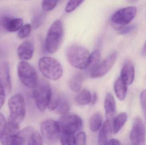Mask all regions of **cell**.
Instances as JSON below:
<instances>
[{"label":"cell","instance_id":"cell-1","mask_svg":"<svg viewBox=\"0 0 146 145\" xmlns=\"http://www.w3.org/2000/svg\"><path fill=\"white\" fill-rule=\"evenodd\" d=\"M64 36V28L62 22L56 20L49 29L45 40V47L50 53L55 52L60 47Z\"/></svg>","mask_w":146,"mask_h":145},{"label":"cell","instance_id":"cell-2","mask_svg":"<svg viewBox=\"0 0 146 145\" xmlns=\"http://www.w3.org/2000/svg\"><path fill=\"white\" fill-rule=\"evenodd\" d=\"M67 58L71 65L79 70L86 69L90 54L88 50L78 45H73L67 50Z\"/></svg>","mask_w":146,"mask_h":145},{"label":"cell","instance_id":"cell-3","mask_svg":"<svg viewBox=\"0 0 146 145\" xmlns=\"http://www.w3.org/2000/svg\"><path fill=\"white\" fill-rule=\"evenodd\" d=\"M39 70L47 79L57 81L63 74V68L59 61L50 57L41 58L38 62Z\"/></svg>","mask_w":146,"mask_h":145},{"label":"cell","instance_id":"cell-4","mask_svg":"<svg viewBox=\"0 0 146 145\" xmlns=\"http://www.w3.org/2000/svg\"><path fill=\"white\" fill-rule=\"evenodd\" d=\"M51 93L52 89L49 83L44 80L38 82L36 87L33 89V98L39 110L44 111L48 107Z\"/></svg>","mask_w":146,"mask_h":145},{"label":"cell","instance_id":"cell-5","mask_svg":"<svg viewBox=\"0 0 146 145\" xmlns=\"http://www.w3.org/2000/svg\"><path fill=\"white\" fill-rule=\"evenodd\" d=\"M10 111L9 121L19 124L24 120L26 114V104L25 99L21 94H17L11 97L8 100Z\"/></svg>","mask_w":146,"mask_h":145},{"label":"cell","instance_id":"cell-6","mask_svg":"<svg viewBox=\"0 0 146 145\" xmlns=\"http://www.w3.org/2000/svg\"><path fill=\"white\" fill-rule=\"evenodd\" d=\"M18 76L21 82L27 87L34 89L38 81L36 72L30 64L26 61L20 62L17 67Z\"/></svg>","mask_w":146,"mask_h":145},{"label":"cell","instance_id":"cell-7","mask_svg":"<svg viewBox=\"0 0 146 145\" xmlns=\"http://www.w3.org/2000/svg\"><path fill=\"white\" fill-rule=\"evenodd\" d=\"M40 129L43 140L47 144H55L60 140L61 133L60 127L58 122L54 120H44L41 123Z\"/></svg>","mask_w":146,"mask_h":145},{"label":"cell","instance_id":"cell-8","mask_svg":"<svg viewBox=\"0 0 146 145\" xmlns=\"http://www.w3.org/2000/svg\"><path fill=\"white\" fill-rule=\"evenodd\" d=\"M61 133H68L75 134L82 127L83 122L80 117L74 114H66L61 117L57 122Z\"/></svg>","mask_w":146,"mask_h":145},{"label":"cell","instance_id":"cell-9","mask_svg":"<svg viewBox=\"0 0 146 145\" xmlns=\"http://www.w3.org/2000/svg\"><path fill=\"white\" fill-rule=\"evenodd\" d=\"M137 9L135 7H129L116 12L111 17L115 24L124 26L129 24L136 16Z\"/></svg>","mask_w":146,"mask_h":145},{"label":"cell","instance_id":"cell-10","mask_svg":"<svg viewBox=\"0 0 146 145\" xmlns=\"http://www.w3.org/2000/svg\"><path fill=\"white\" fill-rule=\"evenodd\" d=\"M117 54L116 52L112 53L103 62L100 63L93 71L90 73V77L96 78L103 77L109 72L115 64Z\"/></svg>","mask_w":146,"mask_h":145},{"label":"cell","instance_id":"cell-11","mask_svg":"<svg viewBox=\"0 0 146 145\" xmlns=\"http://www.w3.org/2000/svg\"><path fill=\"white\" fill-rule=\"evenodd\" d=\"M130 139L133 144H145L146 141V130L145 125L141 118L135 119L130 134Z\"/></svg>","mask_w":146,"mask_h":145},{"label":"cell","instance_id":"cell-12","mask_svg":"<svg viewBox=\"0 0 146 145\" xmlns=\"http://www.w3.org/2000/svg\"><path fill=\"white\" fill-rule=\"evenodd\" d=\"M19 124L8 121L0 140L3 145H13L15 139L19 132Z\"/></svg>","mask_w":146,"mask_h":145},{"label":"cell","instance_id":"cell-13","mask_svg":"<svg viewBox=\"0 0 146 145\" xmlns=\"http://www.w3.org/2000/svg\"><path fill=\"white\" fill-rule=\"evenodd\" d=\"M0 84L6 94H9L12 89V84L9 65L7 62L0 64Z\"/></svg>","mask_w":146,"mask_h":145},{"label":"cell","instance_id":"cell-14","mask_svg":"<svg viewBox=\"0 0 146 145\" xmlns=\"http://www.w3.org/2000/svg\"><path fill=\"white\" fill-rule=\"evenodd\" d=\"M1 24L3 28L10 32H15L19 30L23 26V21L20 18H13L8 16L3 17Z\"/></svg>","mask_w":146,"mask_h":145},{"label":"cell","instance_id":"cell-15","mask_svg":"<svg viewBox=\"0 0 146 145\" xmlns=\"http://www.w3.org/2000/svg\"><path fill=\"white\" fill-rule=\"evenodd\" d=\"M34 47L33 43L30 41L24 42L20 44L17 49V54L22 60H29L33 56Z\"/></svg>","mask_w":146,"mask_h":145},{"label":"cell","instance_id":"cell-16","mask_svg":"<svg viewBox=\"0 0 146 145\" xmlns=\"http://www.w3.org/2000/svg\"><path fill=\"white\" fill-rule=\"evenodd\" d=\"M134 66L132 62L128 61L123 65L121 73V77L127 85L133 83L135 78Z\"/></svg>","mask_w":146,"mask_h":145},{"label":"cell","instance_id":"cell-17","mask_svg":"<svg viewBox=\"0 0 146 145\" xmlns=\"http://www.w3.org/2000/svg\"><path fill=\"white\" fill-rule=\"evenodd\" d=\"M35 131L34 129L31 127L25 128L19 132L14 140L13 145H28L29 140Z\"/></svg>","mask_w":146,"mask_h":145},{"label":"cell","instance_id":"cell-18","mask_svg":"<svg viewBox=\"0 0 146 145\" xmlns=\"http://www.w3.org/2000/svg\"><path fill=\"white\" fill-rule=\"evenodd\" d=\"M104 108L106 117L108 120L110 121L114 117L116 111L115 101L113 95L111 93L107 94L106 96Z\"/></svg>","mask_w":146,"mask_h":145},{"label":"cell","instance_id":"cell-19","mask_svg":"<svg viewBox=\"0 0 146 145\" xmlns=\"http://www.w3.org/2000/svg\"><path fill=\"white\" fill-rule=\"evenodd\" d=\"M112 132V126L110 121L107 120L103 124L100 131L98 137V144L99 145H107L109 138Z\"/></svg>","mask_w":146,"mask_h":145},{"label":"cell","instance_id":"cell-20","mask_svg":"<svg viewBox=\"0 0 146 145\" xmlns=\"http://www.w3.org/2000/svg\"><path fill=\"white\" fill-rule=\"evenodd\" d=\"M127 86L121 77L116 81L114 89L116 95L119 100H123L125 99L127 95Z\"/></svg>","mask_w":146,"mask_h":145},{"label":"cell","instance_id":"cell-21","mask_svg":"<svg viewBox=\"0 0 146 145\" xmlns=\"http://www.w3.org/2000/svg\"><path fill=\"white\" fill-rule=\"evenodd\" d=\"M92 94L86 89L81 90L75 97V102L78 105L84 106L90 104L91 102Z\"/></svg>","mask_w":146,"mask_h":145},{"label":"cell","instance_id":"cell-22","mask_svg":"<svg viewBox=\"0 0 146 145\" xmlns=\"http://www.w3.org/2000/svg\"><path fill=\"white\" fill-rule=\"evenodd\" d=\"M83 75L77 72L74 74L69 81V87L71 90L74 92H78L81 88L83 81Z\"/></svg>","mask_w":146,"mask_h":145},{"label":"cell","instance_id":"cell-23","mask_svg":"<svg viewBox=\"0 0 146 145\" xmlns=\"http://www.w3.org/2000/svg\"><path fill=\"white\" fill-rule=\"evenodd\" d=\"M128 116L127 113L122 112L120 113L116 117L112 126V132L117 134L121 130L127 120Z\"/></svg>","mask_w":146,"mask_h":145},{"label":"cell","instance_id":"cell-24","mask_svg":"<svg viewBox=\"0 0 146 145\" xmlns=\"http://www.w3.org/2000/svg\"><path fill=\"white\" fill-rule=\"evenodd\" d=\"M100 52L99 50H95L90 54L89 63L86 68L89 74L93 71L100 63Z\"/></svg>","mask_w":146,"mask_h":145},{"label":"cell","instance_id":"cell-25","mask_svg":"<svg viewBox=\"0 0 146 145\" xmlns=\"http://www.w3.org/2000/svg\"><path fill=\"white\" fill-rule=\"evenodd\" d=\"M103 118L101 114L97 112L93 115L91 117L89 122L90 128L93 132L98 131L102 126Z\"/></svg>","mask_w":146,"mask_h":145},{"label":"cell","instance_id":"cell-26","mask_svg":"<svg viewBox=\"0 0 146 145\" xmlns=\"http://www.w3.org/2000/svg\"><path fill=\"white\" fill-rule=\"evenodd\" d=\"M60 96L57 91L52 90L51 97L48 108L50 111L54 110L58 107L61 100Z\"/></svg>","mask_w":146,"mask_h":145},{"label":"cell","instance_id":"cell-27","mask_svg":"<svg viewBox=\"0 0 146 145\" xmlns=\"http://www.w3.org/2000/svg\"><path fill=\"white\" fill-rule=\"evenodd\" d=\"M60 141L62 145H76L74 134L68 133H61Z\"/></svg>","mask_w":146,"mask_h":145},{"label":"cell","instance_id":"cell-28","mask_svg":"<svg viewBox=\"0 0 146 145\" xmlns=\"http://www.w3.org/2000/svg\"><path fill=\"white\" fill-rule=\"evenodd\" d=\"M46 17V14L44 12H40L35 15L32 20V28L34 29L39 28L44 22Z\"/></svg>","mask_w":146,"mask_h":145},{"label":"cell","instance_id":"cell-29","mask_svg":"<svg viewBox=\"0 0 146 145\" xmlns=\"http://www.w3.org/2000/svg\"><path fill=\"white\" fill-rule=\"evenodd\" d=\"M70 109V105L67 100L65 99H61L60 104L56 108L57 113L62 115H66L68 114Z\"/></svg>","mask_w":146,"mask_h":145},{"label":"cell","instance_id":"cell-30","mask_svg":"<svg viewBox=\"0 0 146 145\" xmlns=\"http://www.w3.org/2000/svg\"><path fill=\"white\" fill-rule=\"evenodd\" d=\"M43 140L42 137L38 131H35L29 140L28 145H42Z\"/></svg>","mask_w":146,"mask_h":145},{"label":"cell","instance_id":"cell-31","mask_svg":"<svg viewBox=\"0 0 146 145\" xmlns=\"http://www.w3.org/2000/svg\"><path fill=\"white\" fill-rule=\"evenodd\" d=\"M60 0H43L42 2V8L44 11H51L57 6Z\"/></svg>","mask_w":146,"mask_h":145},{"label":"cell","instance_id":"cell-32","mask_svg":"<svg viewBox=\"0 0 146 145\" xmlns=\"http://www.w3.org/2000/svg\"><path fill=\"white\" fill-rule=\"evenodd\" d=\"M85 0H70L68 3L65 9L66 12L70 13L75 10Z\"/></svg>","mask_w":146,"mask_h":145},{"label":"cell","instance_id":"cell-33","mask_svg":"<svg viewBox=\"0 0 146 145\" xmlns=\"http://www.w3.org/2000/svg\"><path fill=\"white\" fill-rule=\"evenodd\" d=\"M31 25L30 24H26L21 27V28L19 30L18 32V36L21 39H24L30 35L31 31Z\"/></svg>","mask_w":146,"mask_h":145},{"label":"cell","instance_id":"cell-34","mask_svg":"<svg viewBox=\"0 0 146 145\" xmlns=\"http://www.w3.org/2000/svg\"><path fill=\"white\" fill-rule=\"evenodd\" d=\"M136 26L135 25H131L127 26H121L117 29L118 32L121 35H126L132 32L136 29Z\"/></svg>","mask_w":146,"mask_h":145},{"label":"cell","instance_id":"cell-35","mask_svg":"<svg viewBox=\"0 0 146 145\" xmlns=\"http://www.w3.org/2000/svg\"><path fill=\"white\" fill-rule=\"evenodd\" d=\"M76 145H85L86 144V137L84 132H80L75 136Z\"/></svg>","mask_w":146,"mask_h":145},{"label":"cell","instance_id":"cell-36","mask_svg":"<svg viewBox=\"0 0 146 145\" xmlns=\"http://www.w3.org/2000/svg\"><path fill=\"white\" fill-rule=\"evenodd\" d=\"M140 102L143 111L146 117V90H144L140 94Z\"/></svg>","mask_w":146,"mask_h":145},{"label":"cell","instance_id":"cell-37","mask_svg":"<svg viewBox=\"0 0 146 145\" xmlns=\"http://www.w3.org/2000/svg\"><path fill=\"white\" fill-rule=\"evenodd\" d=\"M6 94V93L4 89L0 84V109L2 107L5 102Z\"/></svg>","mask_w":146,"mask_h":145},{"label":"cell","instance_id":"cell-38","mask_svg":"<svg viewBox=\"0 0 146 145\" xmlns=\"http://www.w3.org/2000/svg\"><path fill=\"white\" fill-rule=\"evenodd\" d=\"M6 125L7 123L5 117L2 114L0 113V137L4 131Z\"/></svg>","mask_w":146,"mask_h":145},{"label":"cell","instance_id":"cell-39","mask_svg":"<svg viewBox=\"0 0 146 145\" xmlns=\"http://www.w3.org/2000/svg\"><path fill=\"white\" fill-rule=\"evenodd\" d=\"M108 145H120L121 144L120 141L116 139H111L110 140L108 141Z\"/></svg>","mask_w":146,"mask_h":145},{"label":"cell","instance_id":"cell-40","mask_svg":"<svg viewBox=\"0 0 146 145\" xmlns=\"http://www.w3.org/2000/svg\"><path fill=\"white\" fill-rule=\"evenodd\" d=\"M98 100V94L96 92L93 93L92 95V98H91V103L92 104L94 105L97 102Z\"/></svg>","mask_w":146,"mask_h":145},{"label":"cell","instance_id":"cell-41","mask_svg":"<svg viewBox=\"0 0 146 145\" xmlns=\"http://www.w3.org/2000/svg\"><path fill=\"white\" fill-rule=\"evenodd\" d=\"M142 53L143 55L146 56V41L142 49Z\"/></svg>","mask_w":146,"mask_h":145},{"label":"cell","instance_id":"cell-42","mask_svg":"<svg viewBox=\"0 0 146 145\" xmlns=\"http://www.w3.org/2000/svg\"><path fill=\"white\" fill-rule=\"evenodd\" d=\"M127 1L129 3H134L137 1H139V0H127Z\"/></svg>","mask_w":146,"mask_h":145}]
</instances>
